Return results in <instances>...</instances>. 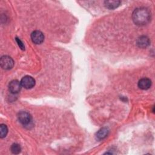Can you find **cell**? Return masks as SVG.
Returning <instances> with one entry per match:
<instances>
[{
  "label": "cell",
  "instance_id": "6da1fadb",
  "mask_svg": "<svg viewBox=\"0 0 155 155\" xmlns=\"http://www.w3.org/2000/svg\"><path fill=\"white\" fill-rule=\"evenodd\" d=\"M132 18L136 25H144L150 21L151 13L147 8L139 7L134 10Z\"/></svg>",
  "mask_w": 155,
  "mask_h": 155
},
{
  "label": "cell",
  "instance_id": "7a4b0ae2",
  "mask_svg": "<svg viewBox=\"0 0 155 155\" xmlns=\"http://www.w3.org/2000/svg\"><path fill=\"white\" fill-rule=\"evenodd\" d=\"M1 67L4 70H10L14 65L13 59L8 56H3L0 59Z\"/></svg>",
  "mask_w": 155,
  "mask_h": 155
},
{
  "label": "cell",
  "instance_id": "3957f363",
  "mask_svg": "<svg viewBox=\"0 0 155 155\" xmlns=\"http://www.w3.org/2000/svg\"><path fill=\"white\" fill-rule=\"evenodd\" d=\"M18 118L21 124L23 125H27L31 121V115L27 111H21L18 114Z\"/></svg>",
  "mask_w": 155,
  "mask_h": 155
},
{
  "label": "cell",
  "instance_id": "277c9868",
  "mask_svg": "<svg viewBox=\"0 0 155 155\" xmlns=\"http://www.w3.org/2000/svg\"><path fill=\"white\" fill-rule=\"evenodd\" d=\"M21 85L26 89L33 88L35 85V80L30 76H25L21 81Z\"/></svg>",
  "mask_w": 155,
  "mask_h": 155
},
{
  "label": "cell",
  "instance_id": "5b68a950",
  "mask_svg": "<svg viewBox=\"0 0 155 155\" xmlns=\"http://www.w3.org/2000/svg\"><path fill=\"white\" fill-rule=\"evenodd\" d=\"M31 39L35 44H40L44 41V36L41 31L39 30H36L33 31L31 34Z\"/></svg>",
  "mask_w": 155,
  "mask_h": 155
},
{
  "label": "cell",
  "instance_id": "8992f818",
  "mask_svg": "<svg viewBox=\"0 0 155 155\" xmlns=\"http://www.w3.org/2000/svg\"><path fill=\"white\" fill-rule=\"evenodd\" d=\"M21 82L18 80H13L8 85L9 91L13 94L18 93L21 89Z\"/></svg>",
  "mask_w": 155,
  "mask_h": 155
},
{
  "label": "cell",
  "instance_id": "52a82bcc",
  "mask_svg": "<svg viewBox=\"0 0 155 155\" xmlns=\"http://www.w3.org/2000/svg\"><path fill=\"white\" fill-rule=\"evenodd\" d=\"M151 85V81L150 79L144 78L140 79L138 82V87L142 90H147Z\"/></svg>",
  "mask_w": 155,
  "mask_h": 155
},
{
  "label": "cell",
  "instance_id": "ba28073f",
  "mask_svg": "<svg viewBox=\"0 0 155 155\" xmlns=\"http://www.w3.org/2000/svg\"><path fill=\"white\" fill-rule=\"evenodd\" d=\"M150 43V39L146 36H141L137 40V45L140 48H145L148 47Z\"/></svg>",
  "mask_w": 155,
  "mask_h": 155
},
{
  "label": "cell",
  "instance_id": "9c48e42d",
  "mask_svg": "<svg viewBox=\"0 0 155 155\" xmlns=\"http://www.w3.org/2000/svg\"><path fill=\"white\" fill-rule=\"evenodd\" d=\"M105 5L107 8L109 9H114L117 8L120 4V1H114V0H110V1H105L104 2Z\"/></svg>",
  "mask_w": 155,
  "mask_h": 155
},
{
  "label": "cell",
  "instance_id": "30bf717a",
  "mask_svg": "<svg viewBox=\"0 0 155 155\" xmlns=\"http://www.w3.org/2000/svg\"><path fill=\"white\" fill-rule=\"evenodd\" d=\"M109 130L107 128H102L99 130L96 133V137L99 140L104 139L108 134Z\"/></svg>",
  "mask_w": 155,
  "mask_h": 155
},
{
  "label": "cell",
  "instance_id": "8fae6325",
  "mask_svg": "<svg viewBox=\"0 0 155 155\" xmlns=\"http://www.w3.org/2000/svg\"><path fill=\"white\" fill-rule=\"evenodd\" d=\"M8 133V128L6 125L1 124L0 125V137L1 138H4L6 136Z\"/></svg>",
  "mask_w": 155,
  "mask_h": 155
},
{
  "label": "cell",
  "instance_id": "7c38bea8",
  "mask_svg": "<svg viewBox=\"0 0 155 155\" xmlns=\"http://www.w3.org/2000/svg\"><path fill=\"white\" fill-rule=\"evenodd\" d=\"M10 150H11V151L12 152V153L17 154H19L21 152V147L19 144L13 143V144L12 145Z\"/></svg>",
  "mask_w": 155,
  "mask_h": 155
},
{
  "label": "cell",
  "instance_id": "4fadbf2b",
  "mask_svg": "<svg viewBox=\"0 0 155 155\" xmlns=\"http://www.w3.org/2000/svg\"><path fill=\"white\" fill-rule=\"evenodd\" d=\"M16 42L18 43V46L22 49V50H25V46H24V44L22 43V42L19 39V38H16Z\"/></svg>",
  "mask_w": 155,
  "mask_h": 155
}]
</instances>
